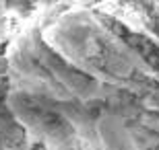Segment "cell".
Returning <instances> with one entry per match:
<instances>
[{"label": "cell", "mask_w": 159, "mask_h": 150, "mask_svg": "<svg viewBox=\"0 0 159 150\" xmlns=\"http://www.w3.org/2000/svg\"><path fill=\"white\" fill-rule=\"evenodd\" d=\"M43 39L72 68L101 87L134 88L143 84L145 68L122 39H118L93 12L77 8L56 19Z\"/></svg>", "instance_id": "obj_1"}, {"label": "cell", "mask_w": 159, "mask_h": 150, "mask_svg": "<svg viewBox=\"0 0 159 150\" xmlns=\"http://www.w3.org/2000/svg\"><path fill=\"white\" fill-rule=\"evenodd\" d=\"M8 66L17 82H21L19 91L62 101V105L101 99L107 91L54 52L35 27H29L15 39L8 52Z\"/></svg>", "instance_id": "obj_2"}, {"label": "cell", "mask_w": 159, "mask_h": 150, "mask_svg": "<svg viewBox=\"0 0 159 150\" xmlns=\"http://www.w3.org/2000/svg\"><path fill=\"white\" fill-rule=\"evenodd\" d=\"M8 107L12 115L21 121L37 140H41L50 150H83L85 148V127L75 126V111L60 109L56 101L37 97L27 91H15L8 97Z\"/></svg>", "instance_id": "obj_3"}, {"label": "cell", "mask_w": 159, "mask_h": 150, "mask_svg": "<svg viewBox=\"0 0 159 150\" xmlns=\"http://www.w3.org/2000/svg\"><path fill=\"white\" fill-rule=\"evenodd\" d=\"M95 126L97 150H139L128 126L120 115H101Z\"/></svg>", "instance_id": "obj_4"}]
</instances>
